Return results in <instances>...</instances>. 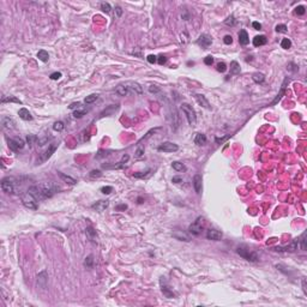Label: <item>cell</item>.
Listing matches in <instances>:
<instances>
[{
	"mask_svg": "<svg viewBox=\"0 0 307 307\" xmlns=\"http://www.w3.org/2000/svg\"><path fill=\"white\" fill-rule=\"evenodd\" d=\"M97 99H99V95H96V94H91V95H89V96H86V97L84 99V102H85L86 104H91V103H94Z\"/></svg>",
	"mask_w": 307,
	"mask_h": 307,
	"instance_id": "1f68e13d",
	"label": "cell"
},
{
	"mask_svg": "<svg viewBox=\"0 0 307 307\" xmlns=\"http://www.w3.org/2000/svg\"><path fill=\"white\" fill-rule=\"evenodd\" d=\"M37 58L41 61H43V63H47L48 59H49V54H48V52H46L44 49H41V51L37 52Z\"/></svg>",
	"mask_w": 307,
	"mask_h": 307,
	"instance_id": "4316f807",
	"label": "cell"
},
{
	"mask_svg": "<svg viewBox=\"0 0 307 307\" xmlns=\"http://www.w3.org/2000/svg\"><path fill=\"white\" fill-rule=\"evenodd\" d=\"M172 181H173V182H175V183H180V182H182V179H181V178H179V176H174V178L172 179Z\"/></svg>",
	"mask_w": 307,
	"mask_h": 307,
	"instance_id": "94428289",
	"label": "cell"
},
{
	"mask_svg": "<svg viewBox=\"0 0 307 307\" xmlns=\"http://www.w3.org/2000/svg\"><path fill=\"white\" fill-rule=\"evenodd\" d=\"M216 69H217L218 72L223 73V72L227 71V65H226V63H223V61H222V63H218V64H217V67H216Z\"/></svg>",
	"mask_w": 307,
	"mask_h": 307,
	"instance_id": "f6af8a7d",
	"label": "cell"
},
{
	"mask_svg": "<svg viewBox=\"0 0 307 307\" xmlns=\"http://www.w3.org/2000/svg\"><path fill=\"white\" fill-rule=\"evenodd\" d=\"M194 144H197L198 146H202L206 144V136L203 133H196L194 136Z\"/></svg>",
	"mask_w": 307,
	"mask_h": 307,
	"instance_id": "7402d4cb",
	"label": "cell"
},
{
	"mask_svg": "<svg viewBox=\"0 0 307 307\" xmlns=\"http://www.w3.org/2000/svg\"><path fill=\"white\" fill-rule=\"evenodd\" d=\"M64 127H65V125H64L63 121H56V122H54V125H53V130L56 131V132H61L64 130Z\"/></svg>",
	"mask_w": 307,
	"mask_h": 307,
	"instance_id": "d590c367",
	"label": "cell"
},
{
	"mask_svg": "<svg viewBox=\"0 0 307 307\" xmlns=\"http://www.w3.org/2000/svg\"><path fill=\"white\" fill-rule=\"evenodd\" d=\"M181 111L182 113L185 114L187 121H188V125L190 126H196V122H197V116H196V112L194 109L192 108V106H190L188 103H182L181 104Z\"/></svg>",
	"mask_w": 307,
	"mask_h": 307,
	"instance_id": "5b68a950",
	"label": "cell"
},
{
	"mask_svg": "<svg viewBox=\"0 0 307 307\" xmlns=\"http://www.w3.org/2000/svg\"><path fill=\"white\" fill-rule=\"evenodd\" d=\"M194 99H196V101L198 102V104L202 106L203 108H206V109H210V108H211L209 101L206 100V97H205L204 95H202V94H196V95H194Z\"/></svg>",
	"mask_w": 307,
	"mask_h": 307,
	"instance_id": "e0dca14e",
	"label": "cell"
},
{
	"mask_svg": "<svg viewBox=\"0 0 307 307\" xmlns=\"http://www.w3.org/2000/svg\"><path fill=\"white\" fill-rule=\"evenodd\" d=\"M294 12H295V14H298V16H302V14H305V12H306V9H305V6L299 5V6L295 7Z\"/></svg>",
	"mask_w": 307,
	"mask_h": 307,
	"instance_id": "60d3db41",
	"label": "cell"
},
{
	"mask_svg": "<svg viewBox=\"0 0 307 307\" xmlns=\"http://www.w3.org/2000/svg\"><path fill=\"white\" fill-rule=\"evenodd\" d=\"M299 242L301 243V250L302 251H306V232L302 233V235L300 236L299 239Z\"/></svg>",
	"mask_w": 307,
	"mask_h": 307,
	"instance_id": "f35d334b",
	"label": "cell"
},
{
	"mask_svg": "<svg viewBox=\"0 0 307 307\" xmlns=\"http://www.w3.org/2000/svg\"><path fill=\"white\" fill-rule=\"evenodd\" d=\"M58 175L60 176L61 180H63L64 182H66V183H69V185H76V183H77V180L74 178L70 176V175H66V174L61 173V172H58Z\"/></svg>",
	"mask_w": 307,
	"mask_h": 307,
	"instance_id": "603a6c76",
	"label": "cell"
},
{
	"mask_svg": "<svg viewBox=\"0 0 307 307\" xmlns=\"http://www.w3.org/2000/svg\"><path fill=\"white\" fill-rule=\"evenodd\" d=\"M157 150L163 151V152H175L179 150V146H178V144L172 143V142H164L157 146Z\"/></svg>",
	"mask_w": 307,
	"mask_h": 307,
	"instance_id": "9c48e42d",
	"label": "cell"
},
{
	"mask_svg": "<svg viewBox=\"0 0 307 307\" xmlns=\"http://www.w3.org/2000/svg\"><path fill=\"white\" fill-rule=\"evenodd\" d=\"M197 43L201 46L202 48H208L209 46L212 43V40H211V37L208 34H202L201 36H199V39L197 40Z\"/></svg>",
	"mask_w": 307,
	"mask_h": 307,
	"instance_id": "5bb4252c",
	"label": "cell"
},
{
	"mask_svg": "<svg viewBox=\"0 0 307 307\" xmlns=\"http://www.w3.org/2000/svg\"><path fill=\"white\" fill-rule=\"evenodd\" d=\"M224 23H226L227 25H230V26H234L236 22H235V18H234V16H230V17H228V18H227V21H226Z\"/></svg>",
	"mask_w": 307,
	"mask_h": 307,
	"instance_id": "c3c4849f",
	"label": "cell"
},
{
	"mask_svg": "<svg viewBox=\"0 0 307 307\" xmlns=\"http://www.w3.org/2000/svg\"><path fill=\"white\" fill-rule=\"evenodd\" d=\"M223 42H224L226 44H232V43H233V37L230 36V35H226V36L223 37Z\"/></svg>",
	"mask_w": 307,
	"mask_h": 307,
	"instance_id": "db71d44e",
	"label": "cell"
},
{
	"mask_svg": "<svg viewBox=\"0 0 307 307\" xmlns=\"http://www.w3.org/2000/svg\"><path fill=\"white\" fill-rule=\"evenodd\" d=\"M115 10H116V12H118V17H120V16H121V12H122V11H121V9H120L119 6H116V7H115Z\"/></svg>",
	"mask_w": 307,
	"mask_h": 307,
	"instance_id": "e7e4bbea",
	"label": "cell"
},
{
	"mask_svg": "<svg viewBox=\"0 0 307 307\" xmlns=\"http://www.w3.org/2000/svg\"><path fill=\"white\" fill-rule=\"evenodd\" d=\"M160 90L161 89L158 86H156V85H150L149 86V91L151 94H157V93H160Z\"/></svg>",
	"mask_w": 307,
	"mask_h": 307,
	"instance_id": "f907efd6",
	"label": "cell"
},
{
	"mask_svg": "<svg viewBox=\"0 0 307 307\" xmlns=\"http://www.w3.org/2000/svg\"><path fill=\"white\" fill-rule=\"evenodd\" d=\"M162 293L166 298H174V293L169 289V287H163L162 286Z\"/></svg>",
	"mask_w": 307,
	"mask_h": 307,
	"instance_id": "e575fe53",
	"label": "cell"
},
{
	"mask_svg": "<svg viewBox=\"0 0 307 307\" xmlns=\"http://www.w3.org/2000/svg\"><path fill=\"white\" fill-rule=\"evenodd\" d=\"M252 79L256 82V83H263L265 81V76L263 73H259V72H256L252 74Z\"/></svg>",
	"mask_w": 307,
	"mask_h": 307,
	"instance_id": "f546056e",
	"label": "cell"
},
{
	"mask_svg": "<svg viewBox=\"0 0 307 307\" xmlns=\"http://www.w3.org/2000/svg\"><path fill=\"white\" fill-rule=\"evenodd\" d=\"M173 236L175 238V239H178V240H183V241H190V236L188 235H186L185 233H181V232H179V230H176V232L173 234Z\"/></svg>",
	"mask_w": 307,
	"mask_h": 307,
	"instance_id": "f1b7e54d",
	"label": "cell"
},
{
	"mask_svg": "<svg viewBox=\"0 0 307 307\" xmlns=\"http://www.w3.org/2000/svg\"><path fill=\"white\" fill-rule=\"evenodd\" d=\"M6 102H16V103L22 104V101H21V100H18V99H16V97H13V96H11V97H3L1 103H6Z\"/></svg>",
	"mask_w": 307,
	"mask_h": 307,
	"instance_id": "8d00e7d4",
	"label": "cell"
},
{
	"mask_svg": "<svg viewBox=\"0 0 307 307\" xmlns=\"http://www.w3.org/2000/svg\"><path fill=\"white\" fill-rule=\"evenodd\" d=\"M158 130H161V127H156V129H152V130H150V131H149V132H148V133H146V134H145V136H144V137L142 138V139H141L139 142H138V144H141L142 142L146 141V139H148L149 137H151V136H152V133H155V132H157Z\"/></svg>",
	"mask_w": 307,
	"mask_h": 307,
	"instance_id": "836d02e7",
	"label": "cell"
},
{
	"mask_svg": "<svg viewBox=\"0 0 307 307\" xmlns=\"http://www.w3.org/2000/svg\"><path fill=\"white\" fill-rule=\"evenodd\" d=\"M289 82H290V79L288 78V77H286L284 81H283V83H282V86H281L280 93L277 94V96L273 99V101L270 103V106H275V104H277V103L281 101V99H282V97L284 96V94H286V88H287V84H289Z\"/></svg>",
	"mask_w": 307,
	"mask_h": 307,
	"instance_id": "30bf717a",
	"label": "cell"
},
{
	"mask_svg": "<svg viewBox=\"0 0 307 307\" xmlns=\"http://www.w3.org/2000/svg\"><path fill=\"white\" fill-rule=\"evenodd\" d=\"M252 26H253L256 30H260V29H262V24L258 23V22H253V23H252Z\"/></svg>",
	"mask_w": 307,
	"mask_h": 307,
	"instance_id": "91938a15",
	"label": "cell"
},
{
	"mask_svg": "<svg viewBox=\"0 0 307 307\" xmlns=\"http://www.w3.org/2000/svg\"><path fill=\"white\" fill-rule=\"evenodd\" d=\"M241 71L240 69V65L238 61H232L230 63V74H239Z\"/></svg>",
	"mask_w": 307,
	"mask_h": 307,
	"instance_id": "484cf974",
	"label": "cell"
},
{
	"mask_svg": "<svg viewBox=\"0 0 307 307\" xmlns=\"http://www.w3.org/2000/svg\"><path fill=\"white\" fill-rule=\"evenodd\" d=\"M302 289H303V293L307 294V290H306V280L302 278Z\"/></svg>",
	"mask_w": 307,
	"mask_h": 307,
	"instance_id": "be15d7a7",
	"label": "cell"
},
{
	"mask_svg": "<svg viewBox=\"0 0 307 307\" xmlns=\"http://www.w3.org/2000/svg\"><path fill=\"white\" fill-rule=\"evenodd\" d=\"M56 148H58V144H55V143L51 144V145L48 146V149H47V150H46L44 152H42V154H41V157H40V160H37V163H36V164H41V163L46 162V161H47L48 158H51V156H52L53 154L55 152Z\"/></svg>",
	"mask_w": 307,
	"mask_h": 307,
	"instance_id": "ba28073f",
	"label": "cell"
},
{
	"mask_svg": "<svg viewBox=\"0 0 307 307\" xmlns=\"http://www.w3.org/2000/svg\"><path fill=\"white\" fill-rule=\"evenodd\" d=\"M22 203L25 208H28L30 210H37L39 209V199L29 192L22 194Z\"/></svg>",
	"mask_w": 307,
	"mask_h": 307,
	"instance_id": "277c9868",
	"label": "cell"
},
{
	"mask_svg": "<svg viewBox=\"0 0 307 307\" xmlns=\"http://www.w3.org/2000/svg\"><path fill=\"white\" fill-rule=\"evenodd\" d=\"M129 84V88H130V91L136 95H142L143 94V88L141 84H138L137 82H127Z\"/></svg>",
	"mask_w": 307,
	"mask_h": 307,
	"instance_id": "ac0fdd59",
	"label": "cell"
},
{
	"mask_svg": "<svg viewBox=\"0 0 307 307\" xmlns=\"http://www.w3.org/2000/svg\"><path fill=\"white\" fill-rule=\"evenodd\" d=\"M172 167H173V169H175L176 172H185L186 171V166L183 163H181V162H178V161L173 162Z\"/></svg>",
	"mask_w": 307,
	"mask_h": 307,
	"instance_id": "83f0119b",
	"label": "cell"
},
{
	"mask_svg": "<svg viewBox=\"0 0 307 307\" xmlns=\"http://www.w3.org/2000/svg\"><path fill=\"white\" fill-rule=\"evenodd\" d=\"M47 142H48V137H44V138H42V139H39V141H37V143H39L40 146H43L44 144H47Z\"/></svg>",
	"mask_w": 307,
	"mask_h": 307,
	"instance_id": "680465c9",
	"label": "cell"
},
{
	"mask_svg": "<svg viewBox=\"0 0 307 307\" xmlns=\"http://www.w3.org/2000/svg\"><path fill=\"white\" fill-rule=\"evenodd\" d=\"M81 106H82V103L81 102H73V103H71L70 106H69V108L70 109H79L81 108Z\"/></svg>",
	"mask_w": 307,
	"mask_h": 307,
	"instance_id": "f5cc1de1",
	"label": "cell"
},
{
	"mask_svg": "<svg viewBox=\"0 0 307 307\" xmlns=\"http://www.w3.org/2000/svg\"><path fill=\"white\" fill-rule=\"evenodd\" d=\"M150 169L149 171H146V172H139V173H134L133 174V176L134 178H145V176H148L149 174H150Z\"/></svg>",
	"mask_w": 307,
	"mask_h": 307,
	"instance_id": "7dc6e473",
	"label": "cell"
},
{
	"mask_svg": "<svg viewBox=\"0 0 307 307\" xmlns=\"http://www.w3.org/2000/svg\"><path fill=\"white\" fill-rule=\"evenodd\" d=\"M88 113V111L86 109H77V111H74L73 112V116L76 118V119H81V118H83L85 114Z\"/></svg>",
	"mask_w": 307,
	"mask_h": 307,
	"instance_id": "d6a6232c",
	"label": "cell"
},
{
	"mask_svg": "<svg viewBox=\"0 0 307 307\" xmlns=\"http://www.w3.org/2000/svg\"><path fill=\"white\" fill-rule=\"evenodd\" d=\"M16 182L17 180L12 178V176H6L1 180V190L5 193L9 194H13V193H18L17 192V187H16Z\"/></svg>",
	"mask_w": 307,
	"mask_h": 307,
	"instance_id": "3957f363",
	"label": "cell"
},
{
	"mask_svg": "<svg viewBox=\"0 0 307 307\" xmlns=\"http://www.w3.org/2000/svg\"><path fill=\"white\" fill-rule=\"evenodd\" d=\"M59 190H60L59 186L54 185L52 182H43V183H40V185L29 187L28 192L35 196L39 201H41V199H47V198L53 197Z\"/></svg>",
	"mask_w": 307,
	"mask_h": 307,
	"instance_id": "6da1fadb",
	"label": "cell"
},
{
	"mask_svg": "<svg viewBox=\"0 0 307 307\" xmlns=\"http://www.w3.org/2000/svg\"><path fill=\"white\" fill-rule=\"evenodd\" d=\"M85 233H86L88 238H89L91 241H93V242H96V241H95V240H96V230H95L93 227H86Z\"/></svg>",
	"mask_w": 307,
	"mask_h": 307,
	"instance_id": "d4e9b609",
	"label": "cell"
},
{
	"mask_svg": "<svg viewBox=\"0 0 307 307\" xmlns=\"http://www.w3.org/2000/svg\"><path fill=\"white\" fill-rule=\"evenodd\" d=\"M1 125L5 130H13L16 127V122L10 116H3L1 118Z\"/></svg>",
	"mask_w": 307,
	"mask_h": 307,
	"instance_id": "2e32d148",
	"label": "cell"
},
{
	"mask_svg": "<svg viewBox=\"0 0 307 307\" xmlns=\"http://www.w3.org/2000/svg\"><path fill=\"white\" fill-rule=\"evenodd\" d=\"M281 47L283 49H289L291 47V41L289 39H283L282 42H281Z\"/></svg>",
	"mask_w": 307,
	"mask_h": 307,
	"instance_id": "74e56055",
	"label": "cell"
},
{
	"mask_svg": "<svg viewBox=\"0 0 307 307\" xmlns=\"http://www.w3.org/2000/svg\"><path fill=\"white\" fill-rule=\"evenodd\" d=\"M193 188L197 194H201L203 190V178L201 174H196L193 176Z\"/></svg>",
	"mask_w": 307,
	"mask_h": 307,
	"instance_id": "8fae6325",
	"label": "cell"
},
{
	"mask_svg": "<svg viewBox=\"0 0 307 307\" xmlns=\"http://www.w3.org/2000/svg\"><path fill=\"white\" fill-rule=\"evenodd\" d=\"M239 42L241 46H247L250 43V37H248V34L246 30H240L239 33Z\"/></svg>",
	"mask_w": 307,
	"mask_h": 307,
	"instance_id": "ffe728a7",
	"label": "cell"
},
{
	"mask_svg": "<svg viewBox=\"0 0 307 307\" xmlns=\"http://www.w3.org/2000/svg\"><path fill=\"white\" fill-rule=\"evenodd\" d=\"M143 155H144V146L139 145V146L137 148L136 152H134V156H136V157H142Z\"/></svg>",
	"mask_w": 307,
	"mask_h": 307,
	"instance_id": "7bdbcfd3",
	"label": "cell"
},
{
	"mask_svg": "<svg viewBox=\"0 0 307 307\" xmlns=\"http://www.w3.org/2000/svg\"><path fill=\"white\" fill-rule=\"evenodd\" d=\"M204 64L208 65V66H211L213 64V58L211 55H208L206 58H204Z\"/></svg>",
	"mask_w": 307,
	"mask_h": 307,
	"instance_id": "681fc988",
	"label": "cell"
},
{
	"mask_svg": "<svg viewBox=\"0 0 307 307\" xmlns=\"http://www.w3.org/2000/svg\"><path fill=\"white\" fill-rule=\"evenodd\" d=\"M203 228H204V218L203 217H198L190 227H188V232L192 234V235H199L202 234L203 232Z\"/></svg>",
	"mask_w": 307,
	"mask_h": 307,
	"instance_id": "8992f818",
	"label": "cell"
},
{
	"mask_svg": "<svg viewBox=\"0 0 307 307\" xmlns=\"http://www.w3.org/2000/svg\"><path fill=\"white\" fill-rule=\"evenodd\" d=\"M9 146L12 151L17 152L19 150H23L24 146H25V143L22 138H18V137H14V138H10L9 139Z\"/></svg>",
	"mask_w": 307,
	"mask_h": 307,
	"instance_id": "52a82bcc",
	"label": "cell"
},
{
	"mask_svg": "<svg viewBox=\"0 0 307 307\" xmlns=\"http://www.w3.org/2000/svg\"><path fill=\"white\" fill-rule=\"evenodd\" d=\"M268 42V39L265 35H258L253 39V46L254 47H260V46H264Z\"/></svg>",
	"mask_w": 307,
	"mask_h": 307,
	"instance_id": "44dd1931",
	"label": "cell"
},
{
	"mask_svg": "<svg viewBox=\"0 0 307 307\" xmlns=\"http://www.w3.org/2000/svg\"><path fill=\"white\" fill-rule=\"evenodd\" d=\"M89 175H90L91 178H100V176L102 175V173H101L100 171H91Z\"/></svg>",
	"mask_w": 307,
	"mask_h": 307,
	"instance_id": "9f6ffc18",
	"label": "cell"
},
{
	"mask_svg": "<svg viewBox=\"0 0 307 307\" xmlns=\"http://www.w3.org/2000/svg\"><path fill=\"white\" fill-rule=\"evenodd\" d=\"M100 191H101L103 194H109V193L113 192V187H112V186H103V187H101Z\"/></svg>",
	"mask_w": 307,
	"mask_h": 307,
	"instance_id": "bcb514c9",
	"label": "cell"
},
{
	"mask_svg": "<svg viewBox=\"0 0 307 307\" xmlns=\"http://www.w3.org/2000/svg\"><path fill=\"white\" fill-rule=\"evenodd\" d=\"M84 266L88 268V269H91V268L94 266V256H93V254H89V256L85 258V260H84Z\"/></svg>",
	"mask_w": 307,
	"mask_h": 307,
	"instance_id": "4dcf8cb0",
	"label": "cell"
},
{
	"mask_svg": "<svg viewBox=\"0 0 307 307\" xmlns=\"http://www.w3.org/2000/svg\"><path fill=\"white\" fill-rule=\"evenodd\" d=\"M108 205H109L108 201H99V202H96V203H94L93 205H91V208H93L94 210H96V211H99V212H102V211H104L107 208H108Z\"/></svg>",
	"mask_w": 307,
	"mask_h": 307,
	"instance_id": "d6986e66",
	"label": "cell"
},
{
	"mask_svg": "<svg viewBox=\"0 0 307 307\" xmlns=\"http://www.w3.org/2000/svg\"><path fill=\"white\" fill-rule=\"evenodd\" d=\"M157 63H158L160 65H163V64H166V63H167V58H166L164 55H160V56H158V59H157Z\"/></svg>",
	"mask_w": 307,
	"mask_h": 307,
	"instance_id": "6f0895ef",
	"label": "cell"
},
{
	"mask_svg": "<svg viewBox=\"0 0 307 307\" xmlns=\"http://www.w3.org/2000/svg\"><path fill=\"white\" fill-rule=\"evenodd\" d=\"M275 30H276L277 33H282V34H286V33L288 31L287 25H284V24H278V25H276Z\"/></svg>",
	"mask_w": 307,
	"mask_h": 307,
	"instance_id": "ab89813d",
	"label": "cell"
},
{
	"mask_svg": "<svg viewBox=\"0 0 307 307\" xmlns=\"http://www.w3.org/2000/svg\"><path fill=\"white\" fill-rule=\"evenodd\" d=\"M146 60H148V63H150V64H155L156 61H157V56H155V55H148Z\"/></svg>",
	"mask_w": 307,
	"mask_h": 307,
	"instance_id": "11a10c76",
	"label": "cell"
},
{
	"mask_svg": "<svg viewBox=\"0 0 307 307\" xmlns=\"http://www.w3.org/2000/svg\"><path fill=\"white\" fill-rule=\"evenodd\" d=\"M115 93H116V95H119V96H127V95L131 93L127 82H126V83H120V84L115 88Z\"/></svg>",
	"mask_w": 307,
	"mask_h": 307,
	"instance_id": "4fadbf2b",
	"label": "cell"
},
{
	"mask_svg": "<svg viewBox=\"0 0 307 307\" xmlns=\"http://www.w3.org/2000/svg\"><path fill=\"white\" fill-rule=\"evenodd\" d=\"M236 253L240 257H242L243 259L248 260V262H258V259H259L257 252L251 250L248 246H246V245H240V246L236 248Z\"/></svg>",
	"mask_w": 307,
	"mask_h": 307,
	"instance_id": "7a4b0ae2",
	"label": "cell"
},
{
	"mask_svg": "<svg viewBox=\"0 0 307 307\" xmlns=\"http://www.w3.org/2000/svg\"><path fill=\"white\" fill-rule=\"evenodd\" d=\"M18 115H19V118H21L22 120H25V121L33 120V115L30 114V112H29L26 108H21V109L18 111Z\"/></svg>",
	"mask_w": 307,
	"mask_h": 307,
	"instance_id": "cb8c5ba5",
	"label": "cell"
},
{
	"mask_svg": "<svg viewBox=\"0 0 307 307\" xmlns=\"http://www.w3.org/2000/svg\"><path fill=\"white\" fill-rule=\"evenodd\" d=\"M222 232L217 229H209L208 233H206V238L209 240H212V241H220L222 239Z\"/></svg>",
	"mask_w": 307,
	"mask_h": 307,
	"instance_id": "9a60e30c",
	"label": "cell"
},
{
	"mask_svg": "<svg viewBox=\"0 0 307 307\" xmlns=\"http://www.w3.org/2000/svg\"><path fill=\"white\" fill-rule=\"evenodd\" d=\"M101 10H102L103 12H106V13H109L111 10H112V7H111V5H109L108 3H101Z\"/></svg>",
	"mask_w": 307,
	"mask_h": 307,
	"instance_id": "ee69618b",
	"label": "cell"
},
{
	"mask_svg": "<svg viewBox=\"0 0 307 307\" xmlns=\"http://www.w3.org/2000/svg\"><path fill=\"white\" fill-rule=\"evenodd\" d=\"M61 76H63V74H61V72H54V73H52L49 77H51L52 81H58Z\"/></svg>",
	"mask_w": 307,
	"mask_h": 307,
	"instance_id": "816d5d0a",
	"label": "cell"
},
{
	"mask_svg": "<svg viewBox=\"0 0 307 307\" xmlns=\"http://www.w3.org/2000/svg\"><path fill=\"white\" fill-rule=\"evenodd\" d=\"M127 209V205L126 204H121V205H118L116 206V210H126Z\"/></svg>",
	"mask_w": 307,
	"mask_h": 307,
	"instance_id": "6125c7cd",
	"label": "cell"
},
{
	"mask_svg": "<svg viewBox=\"0 0 307 307\" xmlns=\"http://www.w3.org/2000/svg\"><path fill=\"white\" fill-rule=\"evenodd\" d=\"M47 283H48V275H47V271L43 270L37 275V286L42 289H46Z\"/></svg>",
	"mask_w": 307,
	"mask_h": 307,
	"instance_id": "7c38bea8",
	"label": "cell"
},
{
	"mask_svg": "<svg viewBox=\"0 0 307 307\" xmlns=\"http://www.w3.org/2000/svg\"><path fill=\"white\" fill-rule=\"evenodd\" d=\"M37 141H39V138L36 136H34V134H28L26 136V142H28L29 145H31L34 142H37Z\"/></svg>",
	"mask_w": 307,
	"mask_h": 307,
	"instance_id": "b9f144b4",
	"label": "cell"
}]
</instances>
